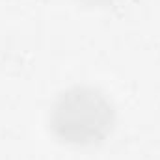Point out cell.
Segmentation results:
<instances>
[{"mask_svg":"<svg viewBox=\"0 0 160 160\" xmlns=\"http://www.w3.org/2000/svg\"><path fill=\"white\" fill-rule=\"evenodd\" d=\"M80 2H86V4H108V2H114V0H80Z\"/></svg>","mask_w":160,"mask_h":160,"instance_id":"2","label":"cell"},{"mask_svg":"<svg viewBox=\"0 0 160 160\" xmlns=\"http://www.w3.org/2000/svg\"><path fill=\"white\" fill-rule=\"evenodd\" d=\"M116 108L108 95L89 84H75L56 95L48 123L65 143L89 145L101 142L114 127Z\"/></svg>","mask_w":160,"mask_h":160,"instance_id":"1","label":"cell"}]
</instances>
